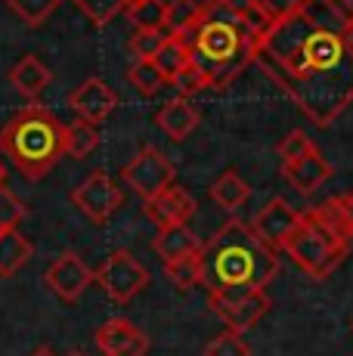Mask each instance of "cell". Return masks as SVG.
<instances>
[{"label":"cell","mask_w":353,"mask_h":356,"mask_svg":"<svg viewBox=\"0 0 353 356\" xmlns=\"http://www.w3.org/2000/svg\"><path fill=\"white\" fill-rule=\"evenodd\" d=\"M202 289L208 298L263 291L279 276V254L254 236L251 223L229 217L220 229L202 245Z\"/></svg>","instance_id":"obj_2"},{"label":"cell","mask_w":353,"mask_h":356,"mask_svg":"<svg viewBox=\"0 0 353 356\" xmlns=\"http://www.w3.org/2000/svg\"><path fill=\"white\" fill-rule=\"evenodd\" d=\"M338 202H341L344 214H347V223H350V236H353V193H347V195H338Z\"/></svg>","instance_id":"obj_36"},{"label":"cell","mask_w":353,"mask_h":356,"mask_svg":"<svg viewBox=\"0 0 353 356\" xmlns=\"http://www.w3.org/2000/svg\"><path fill=\"white\" fill-rule=\"evenodd\" d=\"M10 81H13V87H16L22 97H38V93L50 84V68L40 63L38 56H25V59H19V63L13 65Z\"/></svg>","instance_id":"obj_19"},{"label":"cell","mask_w":353,"mask_h":356,"mask_svg":"<svg viewBox=\"0 0 353 356\" xmlns=\"http://www.w3.org/2000/svg\"><path fill=\"white\" fill-rule=\"evenodd\" d=\"M254 63L304 108L313 124L325 127L353 99V56L344 47V31L297 13L273 25Z\"/></svg>","instance_id":"obj_1"},{"label":"cell","mask_w":353,"mask_h":356,"mask_svg":"<svg viewBox=\"0 0 353 356\" xmlns=\"http://www.w3.org/2000/svg\"><path fill=\"white\" fill-rule=\"evenodd\" d=\"M199 118H202V115L195 112L192 102L180 99V97H174L171 102H165V106L158 108V115H155L158 127L165 130L171 140H186V136L199 127Z\"/></svg>","instance_id":"obj_16"},{"label":"cell","mask_w":353,"mask_h":356,"mask_svg":"<svg viewBox=\"0 0 353 356\" xmlns=\"http://www.w3.org/2000/svg\"><path fill=\"white\" fill-rule=\"evenodd\" d=\"M97 282L115 304H131L149 285V273L131 251H112L106 264L97 270Z\"/></svg>","instance_id":"obj_7"},{"label":"cell","mask_w":353,"mask_h":356,"mask_svg":"<svg viewBox=\"0 0 353 356\" xmlns=\"http://www.w3.org/2000/svg\"><path fill=\"white\" fill-rule=\"evenodd\" d=\"M72 204L81 211V214L87 217L90 223H97V227H103L108 217L115 214V211L121 208V202H124V193L118 189V183L112 180V177L106 174V170H93L87 180H81L78 186L72 189Z\"/></svg>","instance_id":"obj_8"},{"label":"cell","mask_w":353,"mask_h":356,"mask_svg":"<svg viewBox=\"0 0 353 356\" xmlns=\"http://www.w3.org/2000/svg\"><path fill=\"white\" fill-rule=\"evenodd\" d=\"M261 6L273 22H282V19H291L307 10V0H261Z\"/></svg>","instance_id":"obj_34"},{"label":"cell","mask_w":353,"mask_h":356,"mask_svg":"<svg viewBox=\"0 0 353 356\" xmlns=\"http://www.w3.org/2000/svg\"><path fill=\"white\" fill-rule=\"evenodd\" d=\"M146 217L158 229L167 227H189V220L195 217V198L183 186H167L165 193L146 202Z\"/></svg>","instance_id":"obj_14"},{"label":"cell","mask_w":353,"mask_h":356,"mask_svg":"<svg viewBox=\"0 0 353 356\" xmlns=\"http://www.w3.org/2000/svg\"><path fill=\"white\" fill-rule=\"evenodd\" d=\"M171 84H174V90H176V97L180 99H189V97H195V93H202V90H211V87H208V74L202 72V65L192 63V59H189V63L174 74Z\"/></svg>","instance_id":"obj_28"},{"label":"cell","mask_w":353,"mask_h":356,"mask_svg":"<svg viewBox=\"0 0 353 356\" xmlns=\"http://www.w3.org/2000/svg\"><path fill=\"white\" fill-rule=\"evenodd\" d=\"M28 217L25 204L6 189V183L0 186V229H19V223Z\"/></svg>","instance_id":"obj_32"},{"label":"cell","mask_w":353,"mask_h":356,"mask_svg":"<svg viewBox=\"0 0 353 356\" xmlns=\"http://www.w3.org/2000/svg\"><path fill=\"white\" fill-rule=\"evenodd\" d=\"M189 59H192V53H189L186 47L180 44V40H174L171 34H167L165 47H161V50H158V56H155L152 63H155V68H158V72L167 78V84H171V78H174L176 72H180L183 65L189 63Z\"/></svg>","instance_id":"obj_27"},{"label":"cell","mask_w":353,"mask_h":356,"mask_svg":"<svg viewBox=\"0 0 353 356\" xmlns=\"http://www.w3.org/2000/svg\"><path fill=\"white\" fill-rule=\"evenodd\" d=\"M121 180H124L127 189H133L142 202H149V198H155L158 193H165L167 186H174V164L161 149L146 146L121 168Z\"/></svg>","instance_id":"obj_6"},{"label":"cell","mask_w":353,"mask_h":356,"mask_svg":"<svg viewBox=\"0 0 353 356\" xmlns=\"http://www.w3.org/2000/svg\"><path fill=\"white\" fill-rule=\"evenodd\" d=\"M93 25H108L115 16L127 10V0H72Z\"/></svg>","instance_id":"obj_29"},{"label":"cell","mask_w":353,"mask_h":356,"mask_svg":"<svg viewBox=\"0 0 353 356\" xmlns=\"http://www.w3.org/2000/svg\"><path fill=\"white\" fill-rule=\"evenodd\" d=\"M35 254V245L19 229H0V276L10 279Z\"/></svg>","instance_id":"obj_17"},{"label":"cell","mask_w":353,"mask_h":356,"mask_svg":"<svg viewBox=\"0 0 353 356\" xmlns=\"http://www.w3.org/2000/svg\"><path fill=\"white\" fill-rule=\"evenodd\" d=\"M165 276L176 291H192L195 285H202V257H199V251L165 264Z\"/></svg>","instance_id":"obj_22"},{"label":"cell","mask_w":353,"mask_h":356,"mask_svg":"<svg viewBox=\"0 0 353 356\" xmlns=\"http://www.w3.org/2000/svg\"><path fill=\"white\" fill-rule=\"evenodd\" d=\"M93 279H97V273H93L78 254H72V251L53 257L50 266L44 270V285L56 294L59 300H65V304H74L81 294L90 289Z\"/></svg>","instance_id":"obj_10"},{"label":"cell","mask_w":353,"mask_h":356,"mask_svg":"<svg viewBox=\"0 0 353 356\" xmlns=\"http://www.w3.org/2000/svg\"><path fill=\"white\" fill-rule=\"evenodd\" d=\"M297 223H301V211H297L295 204L285 202L282 195H276L254 214L251 229H254V236L261 238L273 254H279V251H285V242L291 238V232H295Z\"/></svg>","instance_id":"obj_9"},{"label":"cell","mask_w":353,"mask_h":356,"mask_svg":"<svg viewBox=\"0 0 353 356\" xmlns=\"http://www.w3.org/2000/svg\"><path fill=\"white\" fill-rule=\"evenodd\" d=\"M167 34L165 31H149V29H133V34L127 38V50L133 53L137 59H149L152 63L158 56V50L165 47Z\"/></svg>","instance_id":"obj_30"},{"label":"cell","mask_w":353,"mask_h":356,"mask_svg":"<svg viewBox=\"0 0 353 356\" xmlns=\"http://www.w3.org/2000/svg\"><path fill=\"white\" fill-rule=\"evenodd\" d=\"M155 254H158L165 264H171V260H180L186 254H195V251H202V238L195 236L189 227H167V229H158V236H155Z\"/></svg>","instance_id":"obj_18"},{"label":"cell","mask_w":353,"mask_h":356,"mask_svg":"<svg viewBox=\"0 0 353 356\" xmlns=\"http://www.w3.org/2000/svg\"><path fill=\"white\" fill-rule=\"evenodd\" d=\"M35 356H53V353L47 350V347H40V350H35Z\"/></svg>","instance_id":"obj_38"},{"label":"cell","mask_w":353,"mask_h":356,"mask_svg":"<svg viewBox=\"0 0 353 356\" xmlns=\"http://www.w3.org/2000/svg\"><path fill=\"white\" fill-rule=\"evenodd\" d=\"M97 347L103 356H146L149 338L131 319L115 316L97 328Z\"/></svg>","instance_id":"obj_13"},{"label":"cell","mask_w":353,"mask_h":356,"mask_svg":"<svg viewBox=\"0 0 353 356\" xmlns=\"http://www.w3.org/2000/svg\"><path fill=\"white\" fill-rule=\"evenodd\" d=\"M0 152L28 180H44L65 155V124L44 106L19 108L0 127Z\"/></svg>","instance_id":"obj_4"},{"label":"cell","mask_w":353,"mask_h":356,"mask_svg":"<svg viewBox=\"0 0 353 356\" xmlns=\"http://www.w3.org/2000/svg\"><path fill=\"white\" fill-rule=\"evenodd\" d=\"M69 108L74 118L90 121V124H103L108 115L118 108V93L106 84L103 78H87L69 93Z\"/></svg>","instance_id":"obj_12"},{"label":"cell","mask_w":353,"mask_h":356,"mask_svg":"<svg viewBox=\"0 0 353 356\" xmlns=\"http://www.w3.org/2000/svg\"><path fill=\"white\" fill-rule=\"evenodd\" d=\"M248 195H251V186L236 170H227V174H220L211 183V198L217 202V208L223 211H239L248 202Z\"/></svg>","instance_id":"obj_20"},{"label":"cell","mask_w":353,"mask_h":356,"mask_svg":"<svg viewBox=\"0 0 353 356\" xmlns=\"http://www.w3.org/2000/svg\"><path fill=\"white\" fill-rule=\"evenodd\" d=\"M335 6H338V13H341L344 22L353 25V0H335Z\"/></svg>","instance_id":"obj_35"},{"label":"cell","mask_w":353,"mask_h":356,"mask_svg":"<svg viewBox=\"0 0 353 356\" xmlns=\"http://www.w3.org/2000/svg\"><path fill=\"white\" fill-rule=\"evenodd\" d=\"M127 81L137 87L142 97H155V93H161V87L167 84V78L155 68V63H149V59H137V63L127 68Z\"/></svg>","instance_id":"obj_24"},{"label":"cell","mask_w":353,"mask_h":356,"mask_svg":"<svg viewBox=\"0 0 353 356\" xmlns=\"http://www.w3.org/2000/svg\"><path fill=\"white\" fill-rule=\"evenodd\" d=\"M3 3L10 6V10L16 13L25 25L38 29V25H44L47 19L59 10V3H63V0H3Z\"/></svg>","instance_id":"obj_23"},{"label":"cell","mask_w":353,"mask_h":356,"mask_svg":"<svg viewBox=\"0 0 353 356\" xmlns=\"http://www.w3.org/2000/svg\"><path fill=\"white\" fill-rule=\"evenodd\" d=\"M189 53H192V63H199L202 72L208 74V87L223 90L254 59L257 47L239 16L227 6V0H208L192 29Z\"/></svg>","instance_id":"obj_3"},{"label":"cell","mask_w":353,"mask_h":356,"mask_svg":"<svg viewBox=\"0 0 353 356\" xmlns=\"http://www.w3.org/2000/svg\"><path fill=\"white\" fill-rule=\"evenodd\" d=\"M199 13H202V6L195 3V0H167L165 29L171 31V34H180V31L195 29V22H199Z\"/></svg>","instance_id":"obj_25"},{"label":"cell","mask_w":353,"mask_h":356,"mask_svg":"<svg viewBox=\"0 0 353 356\" xmlns=\"http://www.w3.org/2000/svg\"><path fill=\"white\" fill-rule=\"evenodd\" d=\"M6 183V168H3V159H0V186Z\"/></svg>","instance_id":"obj_37"},{"label":"cell","mask_w":353,"mask_h":356,"mask_svg":"<svg viewBox=\"0 0 353 356\" xmlns=\"http://www.w3.org/2000/svg\"><path fill=\"white\" fill-rule=\"evenodd\" d=\"M69 356H81V353H69Z\"/></svg>","instance_id":"obj_40"},{"label":"cell","mask_w":353,"mask_h":356,"mask_svg":"<svg viewBox=\"0 0 353 356\" xmlns=\"http://www.w3.org/2000/svg\"><path fill=\"white\" fill-rule=\"evenodd\" d=\"M214 316L220 323H227L229 332H248L261 323L270 313V298L267 291H254V294H233V298H208Z\"/></svg>","instance_id":"obj_11"},{"label":"cell","mask_w":353,"mask_h":356,"mask_svg":"<svg viewBox=\"0 0 353 356\" xmlns=\"http://www.w3.org/2000/svg\"><path fill=\"white\" fill-rule=\"evenodd\" d=\"M97 146H99L97 124L81 121V118H74L72 124H65V155H72V159H87Z\"/></svg>","instance_id":"obj_21"},{"label":"cell","mask_w":353,"mask_h":356,"mask_svg":"<svg viewBox=\"0 0 353 356\" xmlns=\"http://www.w3.org/2000/svg\"><path fill=\"white\" fill-rule=\"evenodd\" d=\"M310 152H316V146H313V140H310L304 130H291V134L279 143L282 168L285 164H291V161H297V159H304V155H310Z\"/></svg>","instance_id":"obj_33"},{"label":"cell","mask_w":353,"mask_h":356,"mask_svg":"<svg viewBox=\"0 0 353 356\" xmlns=\"http://www.w3.org/2000/svg\"><path fill=\"white\" fill-rule=\"evenodd\" d=\"M137 3H142V0H127V6H137Z\"/></svg>","instance_id":"obj_39"},{"label":"cell","mask_w":353,"mask_h":356,"mask_svg":"<svg viewBox=\"0 0 353 356\" xmlns=\"http://www.w3.org/2000/svg\"><path fill=\"white\" fill-rule=\"evenodd\" d=\"M285 251H288V257L295 260L310 279H325L341 266L350 245L344 242V238H338L335 232L307 208V211H301V223H297L291 238L285 242Z\"/></svg>","instance_id":"obj_5"},{"label":"cell","mask_w":353,"mask_h":356,"mask_svg":"<svg viewBox=\"0 0 353 356\" xmlns=\"http://www.w3.org/2000/svg\"><path fill=\"white\" fill-rule=\"evenodd\" d=\"M350 328H353V323H350Z\"/></svg>","instance_id":"obj_41"},{"label":"cell","mask_w":353,"mask_h":356,"mask_svg":"<svg viewBox=\"0 0 353 356\" xmlns=\"http://www.w3.org/2000/svg\"><path fill=\"white\" fill-rule=\"evenodd\" d=\"M205 356H251V347L239 332H229L227 328V332L217 334L211 344L205 347Z\"/></svg>","instance_id":"obj_31"},{"label":"cell","mask_w":353,"mask_h":356,"mask_svg":"<svg viewBox=\"0 0 353 356\" xmlns=\"http://www.w3.org/2000/svg\"><path fill=\"white\" fill-rule=\"evenodd\" d=\"M165 10L167 0H142L137 6H127V19L133 22V29L165 31Z\"/></svg>","instance_id":"obj_26"},{"label":"cell","mask_w":353,"mask_h":356,"mask_svg":"<svg viewBox=\"0 0 353 356\" xmlns=\"http://www.w3.org/2000/svg\"><path fill=\"white\" fill-rule=\"evenodd\" d=\"M282 174L301 195H313L316 189L331 177V164L325 161L319 152H310V155H304V159L285 164Z\"/></svg>","instance_id":"obj_15"}]
</instances>
